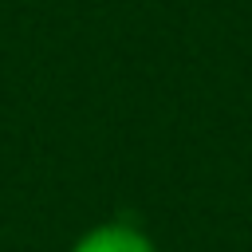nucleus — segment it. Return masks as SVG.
I'll list each match as a JSON object with an SVG mask.
<instances>
[{
  "mask_svg": "<svg viewBox=\"0 0 252 252\" xmlns=\"http://www.w3.org/2000/svg\"><path fill=\"white\" fill-rule=\"evenodd\" d=\"M67 252H161V248L146 228L130 220H98L87 232H79Z\"/></svg>",
  "mask_w": 252,
  "mask_h": 252,
  "instance_id": "1",
  "label": "nucleus"
}]
</instances>
